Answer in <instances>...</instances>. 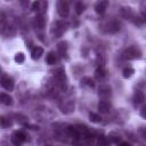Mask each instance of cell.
<instances>
[{
    "mask_svg": "<svg viewBox=\"0 0 146 146\" xmlns=\"http://www.w3.org/2000/svg\"><path fill=\"white\" fill-rule=\"evenodd\" d=\"M54 78H55V81L57 83V86L60 88V89H66V82H67V78H66V74H65V70L63 67H59L55 71V74H54Z\"/></svg>",
    "mask_w": 146,
    "mask_h": 146,
    "instance_id": "6da1fadb",
    "label": "cell"
},
{
    "mask_svg": "<svg viewBox=\"0 0 146 146\" xmlns=\"http://www.w3.org/2000/svg\"><path fill=\"white\" fill-rule=\"evenodd\" d=\"M65 31H66V24L63 21H56V22H54L52 25H51V29H50V33L55 38L62 36Z\"/></svg>",
    "mask_w": 146,
    "mask_h": 146,
    "instance_id": "7a4b0ae2",
    "label": "cell"
},
{
    "mask_svg": "<svg viewBox=\"0 0 146 146\" xmlns=\"http://www.w3.org/2000/svg\"><path fill=\"white\" fill-rule=\"evenodd\" d=\"M123 57L127 59H137L141 57V51L138 47L136 46H131L129 48H127L123 52Z\"/></svg>",
    "mask_w": 146,
    "mask_h": 146,
    "instance_id": "3957f363",
    "label": "cell"
},
{
    "mask_svg": "<svg viewBox=\"0 0 146 146\" xmlns=\"http://www.w3.org/2000/svg\"><path fill=\"white\" fill-rule=\"evenodd\" d=\"M60 112L64 114H71L74 111V100L72 99H64L59 105Z\"/></svg>",
    "mask_w": 146,
    "mask_h": 146,
    "instance_id": "277c9868",
    "label": "cell"
},
{
    "mask_svg": "<svg viewBox=\"0 0 146 146\" xmlns=\"http://www.w3.org/2000/svg\"><path fill=\"white\" fill-rule=\"evenodd\" d=\"M57 13H58V15H59L60 17H63V18L67 17L68 14H70V6H68V2L63 1V0L58 1V2H57Z\"/></svg>",
    "mask_w": 146,
    "mask_h": 146,
    "instance_id": "5b68a950",
    "label": "cell"
},
{
    "mask_svg": "<svg viewBox=\"0 0 146 146\" xmlns=\"http://www.w3.org/2000/svg\"><path fill=\"white\" fill-rule=\"evenodd\" d=\"M10 140H11V143H13L15 146H21V144L26 140V135H25L23 131H21V130L15 131V132L13 133Z\"/></svg>",
    "mask_w": 146,
    "mask_h": 146,
    "instance_id": "8992f818",
    "label": "cell"
},
{
    "mask_svg": "<svg viewBox=\"0 0 146 146\" xmlns=\"http://www.w3.org/2000/svg\"><path fill=\"white\" fill-rule=\"evenodd\" d=\"M0 82H1V86H2L6 90L11 91V90L14 89L15 82H14V80H13L10 76H8V75H3V76L1 78V80H0Z\"/></svg>",
    "mask_w": 146,
    "mask_h": 146,
    "instance_id": "52a82bcc",
    "label": "cell"
},
{
    "mask_svg": "<svg viewBox=\"0 0 146 146\" xmlns=\"http://www.w3.org/2000/svg\"><path fill=\"white\" fill-rule=\"evenodd\" d=\"M145 100V96L143 94V91H139L137 90L135 94H133V97H132V103H133V106L135 107H138L140 104H143Z\"/></svg>",
    "mask_w": 146,
    "mask_h": 146,
    "instance_id": "ba28073f",
    "label": "cell"
},
{
    "mask_svg": "<svg viewBox=\"0 0 146 146\" xmlns=\"http://www.w3.org/2000/svg\"><path fill=\"white\" fill-rule=\"evenodd\" d=\"M111 108H112L111 104H110L108 102H106V100H100V102L98 103V111H99L100 113H103V114L110 113V112H111Z\"/></svg>",
    "mask_w": 146,
    "mask_h": 146,
    "instance_id": "9c48e42d",
    "label": "cell"
},
{
    "mask_svg": "<svg viewBox=\"0 0 146 146\" xmlns=\"http://www.w3.org/2000/svg\"><path fill=\"white\" fill-rule=\"evenodd\" d=\"M34 24H35V26L38 29H43L46 26V17H44V15H42V14L36 15L35 18H34Z\"/></svg>",
    "mask_w": 146,
    "mask_h": 146,
    "instance_id": "30bf717a",
    "label": "cell"
},
{
    "mask_svg": "<svg viewBox=\"0 0 146 146\" xmlns=\"http://www.w3.org/2000/svg\"><path fill=\"white\" fill-rule=\"evenodd\" d=\"M107 7H108V1H98L95 5V10L98 14H103L107 9Z\"/></svg>",
    "mask_w": 146,
    "mask_h": 146,
    "instance_id": "8fae6325",
    "label": "cell"
},
{
    "mask_svg": "<svg viewBox=\"0 0 146 146\" xmlns=\"http://www.w3.org/2000/svg\"><path fill=\"white\" fill-rule=\"evenodd\" d=\"M119 30H120V23L117 21H111L107 24V32L114 33V32H117Z\"/></svg>",
    "mask_w": 146,
    "mask_h": 146,
    "instance_id": "7c38bea8",
    "label": "cell"
},
{
    "mask_svg": "<svg viewBox=\"0 0 146 146\" xmlns=\"http://www.w3.org/2000/svg\"><path fill=\"white\" fill-rule=\"evenodd\" d=\"M0 103L3 104V105L9 106V105L13 104V98H11V96H9L8 94L1 92V94H0Z\"/></svg>",
    "mask_w": 146,
    "mask_h": 146,
    "instance_id": "4fadbf2b",
    "label": "cell"
},
{
    "mask_svg": "<svg viewBox=\"0 0 146 146\" xmlns=\"http://www.w3.org/2000/svg\"><path fill=\"white\" fill-rule=\"evenodd\" d=\"M57 50L60 54V56H66L67 55V42L62 41L59 43H57Z\"/></svg>",
    "mask_w": 146,
    "mask_h": 146,
    "instance_id": "5bb4252c",
    "label": "cell"
},
{
    "mask_svg": "<svg viewBox=\"0 0 146 146\" xmlns=\"http://www.w3.org/2000/svg\"><path fill=\"white\" fill-rule=\"evenodd\" d=\"M42 55H43V49L41 47H34L31 50V57L33 59H39Z\"/></svg>",
    "mask_w": 146,
    "mask_h": 146,
    "instance_id": "9a60e30c",
    "label": "cell"
},
{
    "mask_svg": "<svg viewBox=\"0 0 146 146\" xmlns=\"http://www.w3.org/2000/svg\"><path fill=\"white\" fill-rule=\"evenodd\" d=\"M121 15L124 18H131V17H133V13H132V9L130 7H122L121 8Z\"/></svg>",
    "mask_w": 146,
    "mask_h": 146,
    "instance_id": "2e32d148",
    "label": "cell"
},
{
    "mask_svg": "<svg viewBox=\"0 0 146 146\" xmlns=\"http://www.w3.org/2000/svg\"><path fill=\"white\" fill-rule=\"evenodd\" d=\"M46 62H47V64H49V65L56 64V62H57V56H56V54H55L54 51L48 52V55H47V57H46Z\"/></svg>",
    "mask_w": 146,
    "mask_h": 146,
    "instance_id": "e0dca14e",
    "label": "cell"
},
{
    "mask_svg": "<svg viewBox=\"0 0 146 146\" xmlns=\"http://www.w3.org/2000/svg\"><path fill=\"white\" fill-rule=\"evenodd\" d=\"M99 96H100L102 98H107V97H110V96H111V89H110L108 87H106V86L100 87V88H99Z\"/></svg>",
    "mask_w": 146,
    "mask_h": 146,
    "instance_id": "ac0fdd59",
    "label": "cell"
},
{
    "mask_svg": "<svg viewBox=\"0 0 146 146\" xmlns=\"http://www.w3.org/2000/svg\"><path fill=\"white\" fill-rule=\"evenodd\" d=\"M11 124H13V121L9 117H7V116H1L0 117V125L2 128H9Z\"/></svg>",
    "mask_w": 146,
    "mask_h": 146,
    "instance_id": "d6986e66",
    "label": "cell"
},
{
    "mask_svg": "<svg viewBox=\"0 0 146 146\" xmlns=\"http://www.w3.org/2000/svg\"><path fill=\"white\" fill-rule=\"evenodd\" d=\"M96 78L97 79H103L104 76H106V70L104 66H98L97 70H96V73H95Z\"/></svg>",
    "mask_w": 146,
    "mask_h": 146,
    "instance_id": "ffe728a7",
    "label": "cell"
},
{
    "mask_svg": "<svg viewBox=\"0 0 146 146\" xmlns=\"http://www.w3.org/2000/svg\"><path fill=\"white\" fill-rule=\"evenodd\" d=\"M81 86H87V87H89V88H94L95 87V82L90 79V78H88V76H86V78H83L82 80H81Z\"/></svg>",
    "mask_w": 146,
    "mask_h": 146,
    "instance_id": "44dd1931",
    "label": "cell"
},
{
    "mask_svg": "<svg viewBox=\"0 0 146 146\" xmlns=\"http://www.w3.org/2000/svg\"><path fill=\"white\" fill-rule=\"evenodd\" d=\"M74 8H75V13H76L78 15H81V14L84 11L86 6H84V3H82V2H76Z\"/></svg>",
    "mask_w": 146,
    "mask_h": 146,
    "instance_id": "7402d4cb",
    "label": "cell"
},
{
    "mask_svg": "<svg viewBox=\"0 0 146 146\" xmlns=\"http://www.w3.org/2000/svg\"><path fill=\"white\" fill-rule=\"evenodd\" d=\"M89 120H90L91 122H94V123H99V122H102L100 115H98V114H96V113H90V114H89Z\"/></svg>",
    "mask_w": 146,
    "mask_h": 146,
    "instance_id": "603a6c76",
    "label": "cell"
},
{
    "mask_svg": "<svg viewBox=\"0 0 146 146\" xmlns=\"http://www.w3.org/2000/svg\"><path fill=\"white\" fill-rule=\"evenodd\" d=\"M97 141H98V145L99 146H108V143H110L108 138L105 137V136H99L98 139H97Z\"/></svg>",
    "mask_w": 146,
    "mask_h": 146,
    "instance_id": "cb8c5ba5",
    "label": "cell"
},
{
    "mask_svg": "<svg viewBox=\"0 0 146 146\" xmlns=\"http://www.w3.org/2000/svg\"><path fill=\"white\" fill-rule=\"evenodd\" d=\"M15 62L16 63H18V64H22V63H24V60H25V56H24V54L23 52H17L16 55H15Z\"/></svg>",
    "mask_w": 146,
    "mask_h": 146,
    "instance_id": "d4e9b609",
    "label": "cell"
},
{
    "mask_svg": "<svg viewBox=\"0 0 146 146\" xmlns=\"http://www.w3.org/2000/svg\"><path fill=\"white\" fill-rule=\"evenodd\" d=\"M133 73H135V70H133L132 67H125V68L123 70V76H124V78H130Z\"/></svg>",
    "mask_w": 146,
    "mask_h": 146,
    "instance_id": "484cf974",
    "label": "cell"
},
{
    "mask_svg": "<svg viewBox=\"0 0 146 146\" xmlns=\"http://www.w3.org/2000/svg\"><path fill=\"white\" fill-rule=\"evenodd\" d=\"M108 140H110V141H113V143H117V141L120 140V136H119V135H115V133H112V135L110 136Z\"/></svg>",
    "mask_w": 146,
    "mask_h": 146,
    "instance_id": "4316f807",
    "label": "cell"
},
{
    "mask_svg": "<svg viewBox=\"0 0 146 146\" xmlns=\"http://www.w3.org/2000/svg\"><path fill=\"white\" fill-rule=\"evenodd\" d=\"M144 111H145V108H144V107H143V108H141V113H140V114H141V116H143V117H145V114H144Z\"/></svg>",
    "mask_w": 146,
    "mask_h": 146,
    "instance_id": "83f0119b",
    "label": "cell"
},
{
    "mask_svg": "<svg viewBox=\"0 0 146 146\" xmlns=\"http://www.w3.org/2000/svg\"><path fill=\"white\" fill-rule=\"evenodd\" d=\"M120 146H130V145H129L128 143H122V144H121Z\"/></svg>",
    "mask_w": 146,
    "mask_h": 146,
    "instance_id": "f1b7e54d",
    "label": "cell"
}]
</instances>
